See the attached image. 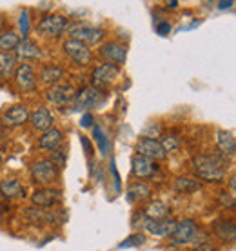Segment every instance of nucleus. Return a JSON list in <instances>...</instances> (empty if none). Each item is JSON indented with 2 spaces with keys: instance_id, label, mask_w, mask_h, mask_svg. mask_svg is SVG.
Returning a JSON list of instances; mask_svg holds the SVG:
<instances>
[{
  "instance_id": "f257e3e1",
  "label": "nucleus",
  "mask_w": 236,
  "mask_h": 251,
  "mask_svg": "<svg viewBox=\"0 0 236 251\" xmlns=\"http://www.w3.org/2000/svg\"><path fill=\"white\" fill-rule=\"evenodd\" d=\"M193 170L196 173V176L205 180V182H222L225 175H227L222 160L218 157H211V155H198V157H194Z\"/></svg>"
},
{
  "instance_id": "f03ea898",
  "label": "nucleus",
  "mask_w": 236,
  "mask_h": 251,
  "mask_svg": "<svg viewBox=\"0 0 236 251\" xmlns=\"http://www.w3.org/2000/svg\"><path fill=\"white\" fill-rule=\"evenodd\" d=\"M58 171L56 168L51 164L49 158H40L31 166V178L35 184H40L44 188H47L53 180L56 178Z\"/></svg>"
},
{
  "instance_id": "7ed1b4c3",
  "label": "nucleus",
  "mask_w": 236,
  "mask_h": 251,
  "mask_svg": "<svg viewBox=\"0 0 236 251\" xmlns=\"http://www.w3.org/2000/svg\"><path fill=\"white\" fill-rule=\"evenodd\" d=\"M73 102H75L76 109H91V107H96L104 102V93L100 91V88L86 86V88L76 91Z\"/></svg>"
},
{
  "instance_id": "20e7f679",
  "label": "nucleus",
  "mask_w": 236,
  "mask_h": 251,
  "mask_svg": "<svg viewBox=\"0 0 236 251\" xmlns=\"http://www.w3.org/2000/svg\"><path fill=\"white\" fill-rule=\"evenodd\" d=\"M68 27V19L62 15H46L37 24L38 33L44 37H60Z\"/></svg>"
},
{
  "instance_id": "39448f33",
  "label": "nucleus",
  "mask_w": 236,
  "mask_h": 251,
  "mask_svg": "<svg viewBox=\"0 0 236 251\" xmlns=\"http://www.w3.org/2000/svg\"><path fill=\"white\" fill-rule=\"evenodd\" d=\"M64 51H66L68 57H71L76 64H80V66H87V64H91V60H93V53L89 50V46H86L80 40H75V38H68L64 42Z\"/></svg>"
},
{
  "instance_id": "423d86ee",
  "label": "nucleus",
  "mask_w": 236,
  "mask_h": 251,
  "mask_svg": "<svg viewBox=\"0 0 236 251\" xmlns=\"http://www.w3.org/2000/svg\"><path fill=\"white\" fill-rule=\"evenodd\" d=\"M69 35L75 40H80L84 44H98L100 40L104 38V31L98 29V27H93V25L87 24H73L69 27Z\"/></svg>"
},
{
  "instance_id": "0eeeda50",
  "label": "nucleus",
  "mask_w": 236,
  "mask_h": 251,
  "mask_svg": "<svg viewBox=\"0 0 236 251\" xmlns=\"http://www.w3.org/2000/svg\"><path fill=\"white\" fill-rule=\"evenodd\" d=\"M75 88L71 84H55L47 89L46 99L53 106H66L68 102H71L75 99Z\"/></svg>"
},
{
  "instance_id": "6e6552de",
  "label": "nucleus",
  "mask_w": 236,
  "mask_h": 251,
  "mask_svg": "<svg viewBox=\"0 0 236 251\" xmlns=\"http://www.w3.org/2000/svg\"><path fill=\"white\" fill-rule=\"evenodd\" d=\"M196 233H198V227H196V222L193 219H186L182 220V222H176V227H174L173 235H171L173 237V244H187V242L194 240Z\"/></svg>"
},
{
  "instance_id": "1a4fd4ad",
  "label": "nucleus",
  "mask_w": 236,
  "mask_h": 251,
  "mask_svg": "<svg viewBox=\"0 0 236 251\" xmlns=\"http://www.w3.org/2000/svg\"><path fill=\"white\" fill-rule=\"evenodd\" d=\"M60 201H62V191L55 188H40V189H37L31 197L33 206L40 207V209L56 206Z\"/></svg>"
},
{
  "instance_id": "9d476101",
  "label": "nucleus",
  "mask_w": 236,
  "mask_h": 251,
  "mask_svg": "<svg viewBox=\"0 0 236 251\" xmlns=\"http://www.w3.org/2000/svg\"><path fill=\"white\" fill-rule=\"evenodd\" d=\"M174 227H176V220L173 219L153 220L145 217L142 224V229H145L149 235H155V237H169V235H173Z\"/></svg>"
},
{
  "instance_id": "9b49d317",
  "label": "nucleus",
  "mask_w": 236,
  "mask_h": 251,
  "mask_svg": "<svg viewBox=\"0 0 236 251\" xmlns=\"http://www.w3.org/2000/svg\"><path fill=\"white\" fill-rule=\"evenodd\" d=\"M100 55L106 58L109 64H115V66H122L127 60V50L125 46L118 44V42H106V44L100 48Z\"/></svg>"
},
{
  "instance_id": "f8f14e48",
  "label": "nucleus",
  "mask_w": 236,
  "mask_h": 251,
  "mask_svg": "<svg viewBox=\"0 0 236 251\" xmlns=\"http://www.w3.org/2000/svg\"><path fill=\"white\" fill-rule=\"evenodd\" d=\"M137 153L140 157L151 158V160H158V158L165 157V151L162 150L160 142L156 138H151V137H143L138 140Z\"/></svg>"
},
{
  "instance_id": "ddd939ff",
  "label": "nucleus",
  "mask_w": 236,
  "mask_h": 251,
  "mask_svg": "<svg viewBox=\"0 0 236 251\" xmlns=\"http://www.w3.org/2000/svg\"><path fill=\"white\" fill-rule=\"evenodd\" d=\"M15 84L19 86L22 91H31L37 86V75L29 64H20L19 68L15 69Z\"/></svg>"
},
{
  "instance_id": "4468645a",
  "label": "nucleus",
  "mask_w": 236,
  "mask_h": 251,
  "mask_svg": "<svg viewBox=\"0 0 236 251\" xmlns=\"http://www.w3.org/2000/svg\"><path fill=\"white\" fill-rule=\"evenodd\" d=\"M120 75V68L115 66V64H102L98 68L93 71V80L94 84H98V86H107V84H111L115 82Z\"/></svg>"
},
{
  "instance_id": "2eb2a0df",
  "label": "nucleus",
  "mask_w": 236,
  "mask_h": 251,
  "mask_svg": "<svg viewBox=\"0 0 236 251\" xmlns=\"http://www.w3.org/2000/svg\"><path fill=\"white\" fill-rule=\"evenodd\" d=\"M156 164L155 160H151V158H145V157H137L133 158V175L137 176V178H149L156 173Z\"/></svg>"
},
{
  "instance_id": "dca6fc26",
  "label": "nucleus",
  "mask_w": 236,
  "mask_h": 251,
  "mask_svg": "<svg viewBox=\"0 0 236 251\" xmlns=\"http://www.w3.org/2000/svg\"><path fill=\"white\" fill-rule=\"evenodd\" d=\"M62 140H64L62 131L56 129V127H51L47 131H44L42 137L38 138V148L44 151H55L56 148L62 146Z\"/></svg>"
},
{
  "instance_id": "f3484780",
  "label": "nucleus",
  "mask_w": 236,
  "mask_h": 251,
  "mask_svg": "<svg viewBox=\"0 0 236 251\" xmlns=\"http://www.w3.org/2000/svg\"><path fill=\"white\" fill-rule=\"evenodd\" d=\"M29 120H31V126L37 129V131H47L53 127V115L47 107H38L35 109L31 115H29Z\"/></svg>"
},
{
  "instance_id": "a211bd4d",
  "label": "nucleus",
  "mask_w": 236,
  "mask_h": 251,
  "mask_svg": "<svg viewBox=\"0 0 236 251\" xmlns=\"http://www.w3.org/2000/svg\"><path fill=\"white\" fill-rule=\"evenodd\" d=\"M15 51H17L15 58H20V60H35V58L42 57V51H40V48H38L33 40H29V38L20 40Z\"/></svg>"
},
{
  "instance_id": "6ab92c4d",
  "label": "nucleus",
  "mask_w": 236,
  "mask_h": 251,
  "mask_svg": "<svg viewBox=\"0 0 236 251\" xmlns=\"http://www.w3.org/2000/svg\"><path fill=\"white\" fill-rule=\"evenodd\" d=\"M216 146L225 157H235L236 138L231 131H227V129H218L216 131Z\"/></svg>"
},
{
  "instance_id": "aec40b11",
  "label": "nucleus",
  "mask_w": 236,
  "mask_h": 251,
  "mask_svg": "<svg viewBox=\"0 0 236 251\" xmlns=\"http://www.w3.org/2000/svg\"><path fill=\"white\" fill-rule=\"evenodd\" d=\"M29 109L25 106H13L4 113V122L7 126H22L29 120Z\"/></svg>"
},
{
  "instance_id": "412c9836",
  "label": "nucleus",
  "mask_w": 236,
  "mask_h": 251,
  "mask_svg": "<svg viewBox=\"0 0 236 251\" xmlns=\"http://www.w3.org/2000/svg\"><path fill=\"white\" fill-rule=\"evenodd\" d=\"M0 195L6 199H20L24 197V186L17 178H6L0 182Z\"/></svg>"
},
{
  "instance_id": "4be33fe9",
  "label": "nucleus",
  "mask_w": 236,
  "mask_h": 251,
  "mask_svg": "<svg viewBox=\"0 0 236 251\" xmlns=\"http://www.w3.org/2000/svg\"><path fill=\"white\" fill-rule=\"evenodd\" d=\"M149 197H151V188L143 182L133 184V186L127 189V201L129 202L145 201V199H149Z\"/></svg>"
},
{
  "instance_id": "5701e85b",
  "label": "nucleus",
  "mask_w": 236,
  "mask_h": 251,
  "mask_svg": "<svg viewBox=\"0 0 236 251\" xmlns=\"http://www.w3.org/2000/svg\"><path fill=\"white\" fill-rule=\"evenodd\" d=\"M17 69V58L11 53H0V76L9 78L11 75H15Z\"/></svg>"
},
{
  "instance_id": "b1692460",
  "label": "nucleus",
  "mask_w": 236,
  "mask_h": 251,
  "mask_svg": "<svg viewBox=\"0 0 236 251\" xmlns=\"http://www.w3.org/2000/svg\"><path fill=\"white\" fill-rule=\"evenodd\" d=\"M165 215H167V206H165V202L162 201H153L149 202V206L145 207V217L147 219L160 220L165 219Z\"/></svg>"
},
{
  "instance_id": "393cba45",
  "label": "nucleus",
  "mask_w": 236,
  "mask_h": 251,
  "mask_svg": "<svg viewBox=\"0 0 236 251\" xmlns=\"http://www.w3.org/2000/svg\"><path fill=\"white\" fill-rule=\"evenodd\" d=\"M64 76V69L60 66H46L40 73V78H42L46 84H58V80Z\"/></svg>"
},
{
  "instance_id": "a878e982",
  "label": "nucleus",
  "mask_w": 236,
  "mask_h": 251,
  "mask_svg": "<svg viewBox=\"0 0 236 251\" xmlns=\"http://www.w3.org/2000/svg\"><path fill=\"white\" fill-rule=\"evenodd\" d=\"M20 42V37L15 31H6L0 35V53H9L11 50H17Z\"/></svg>"
},
{
  "instance_id": "bb28decb",
  "label": "nucleus",
  "mask_w": 236,
  "mask_h": 251,
  "mask_svg": "<svg viewBox=\"0 0 236 251\" xmlns=\"http://www.w3.org/2000/svg\"><path fill=\"white\" fill-rule=\"evenodd\" d=\"M174 189L180 191V193H193V191H198L200 184L193 178H186V176H178L174 180Z\"/></svg>"
},
{
  "instance_id": "cd10ccee",
  "label": "nucleus",
  "mask_w": 236,
  "mask_h": 251,
  "mask_svg": "<svg viewBox=\"0 0 236 251\" xmlns=\"http://www.w3.org/2000/svg\"><path fill=\"white\" fill-rule=\"evenodd\" d=\"M93 137H94V142H96V146H98V150L102 155H107L109 153V148H111V144H109V138H107V135L104 133V129L102 127H98V126H94L93 127Z\"/></svg>"
},
{
  "instance_id": "c85d7f7f",
  "label": "nucleus",
  "mask_w": 236,
  "mask_h": 251,
  "mask_svg": "<svg viewBox=\"0 0 236 251\" xmlns=\"http://www.w3.org/2000/svg\"><path fill=\"white\" fill-rule=\"evenodd\" d=\"M158 142H160L162 150L165 151V155L173 153V151H176L180 148V138L176 137V135H164L162 140H158Z\"/></svg>"
},
{
  "instance_id": "c756f323",
  "label": "nucleus",
  "mask_w": 236,
  "mask_h": 251,
  "mask_svg": "<svg viewBox=\"0 0 236 251\" xmlns=\"http://www.w3.org/2000/svg\"><path fill=\"white\" fill-rule=\"evenodd\" d=\"M66 158H68V151L64 150L62 146L60 148H56L55 151H51V164L55 166V168H66Z\"/></svg>"
},
{
  "instance_id": "7c9ffc66",
  "label": "nucleus",
  "mask_w": 236,
  "mask_h": 251,
  "mask_svg": "<svg viewBox=\"0 0 236 251\" xmlns=\"http://www.w3.org/2000/svg\"><path fill=\"white\" fill-rule=\"evenodd\" d=\"M143 242H145V235L135 233V235H131L129 239L122 240V242L118 244V248H120V250H124V248H137V246H142Z\"/></svg>"
},
{
  "instance_id": "2f4dec72",
  "label": "nucleus",
  "mask_w": 236,
  "mask_h": 251,
  "mask_svg": "<svg viewBox=\"0 0 236 251\" xmlns=\"http://www.w3.org/2000/svg\"><path fill=\"white\" fill-rule=\"evenodd\" d=\"M227 231H229V235H233L235 237V224L233 222H218L216 224V233L222 237V239H229L227 237Z\"/></svg>"
},
{
  "instance_id": "473e14b6",
  "label": "nucleus",
  "mask_w": 236,
  "mask_h": 251,
  "mask_svg": "<svg viewBox=\"0 0 236 251\" xmlns=\"http://www.w3.org/2000/svg\"><path fill=\"white\" fill-rule=\"evenodd\" d=\"M220 202L224 204V206H229V207H235V193H222L220 197Z\"/></svg>"
},
{
  "instance_id": "72a5a7b5",
  "label": "nucleus",
  "mask_w": 236,
  "mask_h": 251,
  "mask_svg": "<svg viewBox=\"0 0 236 251\" xmlns=\"http://www.w3.org/2000/svg\"><path fill=\"white\" fill-rule=\"evenodd\" d=\"M143 219H145V213H135L133 215V222H131L133 227H135V229H140L142 224H143Z\"/></svg>"
},
{
  "instance_id": "f704fd0d",
  "label": "nucleus",
  "mask_w": 236,
  "mask_h": 251,
  "mask_svg": "<svg viewBox=\"0 0 236 251\" xmlns=\"http://www.w3.org/2000/svg\"><path fill=\"white\" fill-rule=\"evenodd\" d=\"M156 33H158V35H164V37L169 35V33H171V24H169V22H160V24L156 25Z\"/></svg>"
},
{
  "instance_id": "c9c22d12",
  "label": "nucleus",
  "mask_w": 236,
  "mask_h": 251,
  "mask_svg": "<svg viewBox=\"0 0 236 251\" xmlns=\"http://www.w3.org/2000/svg\"><path fill=\"white\" fill-rule=\"evenodd\" d=\"M20 29H22V33H24V37L27 35V11H22V15H20Z\"/></svg>"
},
{
  "instance_id": "e433bc0d",
  "label": "nucleus",
  "mask_w": 236,
  "mask_h": 251,
  "mask_svg": "<svg viewBox=\"0 0 236 251\" xmlns=\"http://www.w3.org/2000/svg\"><path fill=\"white\" fill-rule=\"evenodd\" d=\"M80 126L82 127H91V126H93V115L91 113L84 115V117L80 119Z\"/></svg>"
},
{
  "instance_id": "4c0bfd02",
  "label": "nucleus",
  "mask_w": 236,
  "mask_h": 251,
  "mask_svg": "<svg viewBox=\"0 0 236 251\" xmlns=\"http://www.w3.org/2000/svg\"><path fill=\"white\" fill-rule=\"evenodd\" d=\"M111 171L113 175H115V186H117V189H120V176H118V171L115 168V160H111Z\"/></svg>"
},
{
  "instance_id": "58836bf2",
  "label": "nucleus",
  "mask_w": 236,
  "mask_h": 251,
  "mask_svg": "<svg viewBox=\"0 0 236 251\" xmlns=\"http://www.w3.org/2000/svg\"><path fill=\"white\" fill-rule=\"evenodd\" d=\"M80 140H82V144H84V148H86V151L91 155V153H93V148H91V144H89V140H87L86 137H82Z\"/></svg>"
},
{
  "instance_id": "ea45409f",
  "label": "nucleus",
  "mask_w": 236,
  "mask_h": 251,
  "mask_svg": "<svg viewBox=\"0 0 236 251\" xmlns=\"http://www.w3.org/2000/svg\"><path fill=\"white\" fill-rule=\"evenodd\" d=\"M233 4H235L233 0H231V2H220V7H222V9H225V7H231Z\"/></svg>"
},
{
  "instance_id": "a19ab883",
  "label": "nucleus",
  "mask_w": 236,
  "mask_h": 251,
  "mask_svg": "<svg viewBox=\"0 0 236 251\" xmlns=\"http://www.w3.org/2000/svg\"><path fill=\"white\" fill-rule=\"evenodd\" d=\"M167 6L171 7V9H174V7H178V2H176V0H173V2H169Z\"/></svg>"
},
{
  "instance_id": "79ce46f5",
  "label": "nucleus",
  "mask_w": 236,
  "mask_h": 251,
  "mask_svg": "<svg viewBox=\"0 0 236 251\" xmlns=\"http://www.w3.org/2000/svg\"><path fill=\"white\" fill-rule=\"evenodd\" d=\"M0 222H2V213H0Z\"/></svg>"
},
{
  "instance_id": "37998d69",
  "label": "nucleus",
  "mask_w": 236,
  "mask_h": 251,
  "mask_svg": "<svg viewBox=\"0 0 236 251\" xmlns=\"http://www.w3.org/2000/svg\"><path fill=\"white\" fill-rule=\"evenodd\" d=\"M191 251H202V250H191Z\"/></svg>"
}]
</instances>
